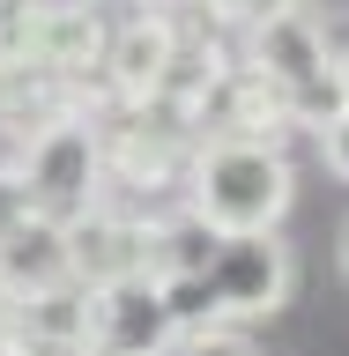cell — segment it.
Returning a JSON list of instances; mask_svg holds the SVG:
<instances>
[{
    "label": "cell",
    "mask_w": 349,
    "mask_h": 356,
    "mask_svg": "<svg viewBox=\"0 0 349 356\" xmlns=\"http://www.w3.org/2000/svg\"><path fill=\"white\" fill-rule=\"evenodd\" d=\"M178 200L216 238H253V230H283L290 200H297V171L275 141H201L186 156Z\"/></svg>",
    "instance_id": "obj_1"
},
{
    "label": "cell",
    "mask_w": 349,
    "mask_h": 356,
    "mask_svg": "<svg viewBox=\"0 0 349 356\" xmlns=\"http://www.w3.org/2000/svg\"><path fill=\"white\" fill-rule=\"evenodd\" d=\"M22 200L45 222H75L82 208L104 200V156H97V127L89 119L67 111V119H52L30 141V156H22Z\"/></svg>",
    "instance_id": "obj_2"
},
{
    "label": "cell",
    "mask_w": 349,
    "mask_h": 356,
    "mask_svg": "<svg viewBox=\"0 0 349 356\" xmlns=\"http://www.w3.org/2000/svg\"><path fill=\"white\" fill-rule=\"evenodd\" d=\"M208 289H216V312L231 327L245 319H275L297 289V252L283 245V230H253V238H216L208 252Z\"/></svg>",
    "instance_id": "obj_3"
},
{
    "label": "cell",
    "mask_w": 349,
    "mask_h": 356,
    "mask_svg": "<svg viewBox=\"0 0 349 356\" xmlns=\"http://www.w3.org/2000/svg\"><path fill=\"white\" fill-rule=\"evenodd\" d=\"M60 245H67V282H82V289L149 275V216L111 208V200H97L75 222H60Z\"/></svg>",
    "instance_id": "obj_4"
},
{
    "label": "cell",
    "mask_w": 349,
    "mask_h": 356,
    "mask_svg": "<svg viewBox=\"0 0 349 356\" xmlns=\"http://www.w3.org/2000/svg\"><path fill=\"white\" fill-rule=\"evenodd\" d=\"M171 349H178V327L156 297V275L89 289V356H171Z\"/></svg>",
    "instance_id": "obj_5"
},
{
    "label": "cell",
    "mask_w": 349,
    "mask_h": 356,
    "mask_svg": "<svg viewBox=\"0 0 349 356\" xmlns=\"http://www.w3.org/2000/svg\"><path fill=\"white\" fill-rule=\"evenodd\" d=\"M0 349H15V356H89V289L52 282V289H30V297H8Z\"/></svg>",
    "instance_id": "obj_6"
},
{
    "label": "cell",
    "mask_w": 349,
    "mask_h": 356,
    "mask_svg": "<svg viewBox=\"0 0 349 356\" xmlns=\"http://www.w3.org/2000/svg\"><path fill=\"white\" fill-rule=\"evenodd\" d=\"M245 67H253V74H267L275 89H297L305 74L334 67L327 22L312 15L305 0H290V8H275L267 22H253V30H245Z\"/></svg>",
    "instance_id": "obj_7"
},
{
    "label": "cell",
    "mask_w": 349,
    "mask_h": 356,
    "mask_svg": "<svg viewBox=\"0 0 349 356\" xmlns=\"http://www.w3.org/2000/svg\"><path fill=\"white\" fill-rule=\"evenodd\" d=\"M104 67H111V89L127 104H149L156 82H164V67H171V15L141 8L134 22H119L111 44H104Z\"/></svg>",
    "instance_id": "obj_8"
},
{
    "label": "cell",
    "mask_w": 349,
    "mask_h": 356,
    "mask_svg": "<svg viewBox=\"0 0 349 356\" xmlns=\"http://www.w3.org/2000/svg\"><path fill=\"white\" fill-rule=\"evenodd\" d=\"M52 282H67L60 222L22 216L15 230H0V297H30V289H52Z\"/></svg>",
    "instance_id": "obj_9"
},
{
    "label": "cell",
    "mask_w": 349,
    "mask_h": 356,
    "mask_svg": "<svg viewBox=\"0 0 349 356\" xmlns=\"http://www.w3.org/2000/svg\"><path fill=\"white\" fill-rule=\"evenodd\" d=\"M216 230L178 200L171 216H149V275H208Z\"/></svg>",
    "instance_id": "obj_10"
},
{
    "label": "cell",
    "mask_w": 349,
    "mask_h": 356,
    "mask_svg": "<svg viewBox=\"0 0 349 356\" xmlns=\"http://www.w3.org/2000/svg\"><path fill=\"white\" fill-rule=\"evenodd\" d=\"M283 119H290V127H312V134H327L334 119H349L342 67H320V74H305L297 89H283Z\"/></svg>",
    "instance_id": "obj_11"
},
{
    "label": "cell",
    "mask_w": 349,
    "mask_h": 356,
    "mask_svg": "<svg viewBox=\"0 0 349 356\" xmlns=\"http://www.w3.org/2000/svg\"><path fill=\"white\" fill-rule=\"evenodd\" d=\"M156 297H164V312H171L178 334H201V327H231L216 312V289H208V275H156Z\"/></svg>",
    "instance_id": "obj_12"
},
{
    "label": "cell",
    "mask_w": 349,
    "mask_h": 356,
    "mask_svg": "<svg viewBox=\"0 0 349 356\" xmlns=\"http://www.w3.org/2000/svg\"><path fill=\"white\" fill-rule=\"evenodd\" d=\"M171 356H261L245 327H201V334H178Z\"/></svg>",
    "instance_id": "obj_13"
},
{
    "label": "cell",
    "mask_w": 349,
    "mask_h": 356,
    "mask_svg": "<svg viewBox=\"0 0 349 356\" xmlns=\"http://www.w3.org/2000/svg\"><path fill=\"white\" fill-rule=\"evenodd\" d=\"M320 163H327V171L349 186V119H334V127L320 134Z\"/></svg>",
    "instance_id": "obj_14"
},
{
    "label": "cell",
    "mask_w": 349,
    "mask_h": 356,
    "mask_svg": "<svg viewBox=\"0 0 349 356\" xmlns=\"http://www.w3.org/2000/svg\"><path fill=\"white\" fill-rule=\"evenodd\" d=\"M208 8H223V15H238L245 30H253V22H267L275 8H290V0H208Z\"/></svg>",
    "instance_id": "obj_15"
},
{
    "label": "cell",
    "mask_w": 349,
    "mask_h": 356,
    "mask_svg": "<svg viewBox=\"0 0 349 356\" xmlns=\"http://www.w3.org/2000/svg\"><path fill=\"white\" fill-rule=\"evenodd\" d=\"M30 216V200H22V178H0V230H15Z\"/></svg>",
    "instance_id": "obj_16"
},
{
    "label": "cell",
    "mask_w": 349,
    "mask_h": 356,
    "mask_svg": "<svg viewBox=\"0 0 349 356\" xmlns=\"http://www.w3.org/2000/svg\"><path fill=\"white\" fill-rule=\"evenodd\" d=\"M141 8H156V15H178V8H208V0H141Z\"/></svg>",
    "instance_id": "obj_17"
},
{
    "label": "cell",
    "mask_w": 349,
    "mask_h": 356,
    "mask_svg": "<svg viewBox=\"0 0 349 356\" xmlns=\"http://www.w3.org/2000/svg\"><path fill=\"white\" fill-rule=\"evenodd\" d=\"M334 67H342V97H349V52H342V60H334Z\"/></svg>",
    "instance_id": "obj_18"
},
{
    "label": "cell",
    "mask_w": 349,
    "mask_h": 356,
    "mask_svg": "<svg viewBox=\"0 0 349 356\" xmlns=\"http://www.w3.org/2000/svg\"><path fill=\"white\" fill-rule=\"evenodd\" d=\"M342 275H349V222H342Z\"/></svg>",
    "instance_id": "obj_19"
},
{
    "label": "cell",
    "mask_w": 349,
    "mask_h": 356,
    "mask_svg": "<svg viewBox=\"0 0 349 356\" xmlns=\"http://www.w3.org/2000/svg\"><path fill=\"white\" fill-rule=\"evenodd\" d=\"M342 8H349V0H327V15H342Z\"/></svg>",
    "instance_id": "obj_20"
},
{
    "label": "cell",
    "mask_w": 349,
    "mask_h": 356,
    "mask_svg": "<svg viewBox=\"0 0 349 356\" xmlns=\"http://www.w3.org/2000/svg\"><path fill=\"white\" fill-rule=\"evenodd\" d=\"M0 312H8V297H0Z\"/></svg>",
    "instance_id": "obj_21"
},
{
    "label": "cell",
    "mask_w": 349,
    "mask_h": 356,
    "mask_svg": "<svg viewBox=\"0 0 349 356\" xmlns=\"http://www.w3.org/2000/svg\"><path fill=\"white\" fill-rule=\"evenodd\" d=\"M0 356H15V349H0Z\"/></svg>",
    "instance_id": "obj_22"
}]
</instances>
